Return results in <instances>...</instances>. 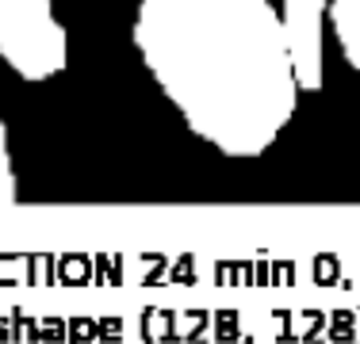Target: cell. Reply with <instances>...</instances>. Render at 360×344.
<instances>
[{"mask_svg":"<svg viewBox=\"0 0 360 344\" xmlns=\"http://www.w3.org/2000/svg\"><path fill=\"white\" fill-rule=\"evenodd\" d=\"M131 39L184 126L222 157H261L299 107L272 0H139Z\"/></svg>","mask_w":360,"mask_h":344,"instance_id":"obj_1","label":"cell"},{"mask_svg":"<svg viewBox=\"0 0 360 344\" xmlns=\"http://www.w3.org/2000/svg\"><path fill=\"white\" fill-rule=\"evenodd\" d=\"M299 92H319L326 73V0H280Z\"/></svg>","mask_w":360,"mask_h":344,"instance_id":"obj_3","label":"cell"},{"mask_svg":"<svg viewBox=\"0 0 360 344\" xmlns=\"http://www.w3.org/2000/svg\"><path fill=\"white\" fill-rule=\"evenodd\" d=\"M0 62L27 84H42L70 65V34L54 0H0Z\"/></svg>","mask_w":360,"mask_h":344,"instance_id":"obj_2","label":"cell"},{"mask_svg":"<svg viewBox=\"0 0 360 344\" xmlns=\"http://www.w3.org/2000/svg\"><path fill=\"white\" fill-rule=\"evenodd\" d=\"M326 23L333 27L341 58L360 69V0H326Z\"/></svg>","mask_w":360,"mask_h":344,"instance_id":"obj_4","label":"cell"},{"mask_svg":"<svg viewBox=\"0 0 360 344\" xmlns=\"http://www.w3.org/2000/svg\"><path fill=\"white\" fill-rule=\"evenodd\" d=\"M15 199V168H12V150H8V126L0 119V203Z\"/></svg>","mask_w":360,"mask_h":344,"instance_id":"obj_5","label":"cell"}]
</instances>
